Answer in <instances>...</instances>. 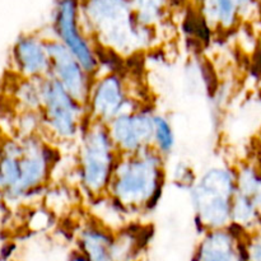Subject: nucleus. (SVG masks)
I'll list each match as a JSON object with an SVG mask.
<instances>
[{
    "label": "nucleus",
    "instance_id": "423d86ee",
    "mask_svg": "<svg viewBox=\"0 0 261 261\" xmlns=\"http://www.w3.org/2000/svg\"><path fill=\"white\" fill-rule=\"evenodd\" d=\"M53 30L59 42L96 78L101 69L98 50L82 23L81 0H55Z\"/></svg>",
    "mask_w": 261,
    "mask_h": 261
},
{
    "label": "nucleus",
    "instance_id": "1a4fd4ad",
    "mask_svg": "<svg viewBox=\"0 0 261 261\" xmlns=\"http://www.w3.org/2000/svg\"><path fill=\"white\" fill-rule=\"evenodd\" d=\"M47 50L51 63L50 76L56 79L76 101L87 106L94 76L56 38H47Z\"/></svg>",
    "mask_w": 261,
    "mask_h": 261
},
{
    "label": "nucleus",
    "instance_id": "aec40b11",
    "mask_svg": "<svg viewBox=\"0 0 261 261\" xmlns=\"http://www.w3.org/2000/svg\"><path fill=\"white\" fill-rule=\"evenodd\" d=\"M257 163H259V166H260V168H261V160H260V162H257Z\"/></svg>",
    "mask_w": 261,
    "mask_h": 261
},
{
    "label": "nucleus",
    "instance_id": "f8f14e48",
    "mask_svg": "<svg viewBox=\"0 0 261 261\" xmlns=\"http://www.w3.org/2000/svg\"><path fill=\"white\" fill-rule=\"evenodd\" d=\"M116 232L98 221L82 224L76 232L78 251L88 261H116Z\"/></svg>",
    "mask_w": 261,
    "mask_h": 261
},
{
    "label": "nucleus",
    "instance_id": "39448f33",
    "mask_svg": "<svg viewBox=\"0 0 261 261\" xmlns=\"http://www.w3.org/2000/svg\"><path fill=\"white\" fill-rule=\"evenodd\" d=\"M42 137L50 143L78 142L88 121L86 105L76 101L53 76L43 78V103L41 109Z\"/></svg>",
    "mask_w": 261,
    "mask_h": 261
},
{
    "label": "nucleus",
    "instance_id": "7ed1b4c3",
    "mask_svg": "<svg viewBox=\"0 0 261 261\" xmlns=\"http://www.w3.org/2000/svg\"><path fill=\"white\" fill-rule=\"evenodd\" d=\"M236 190V167L229 165H214L196 177L189 193L203 233L231 227Z\"/></svg>",
    "mask_w": 261,
    "mask_h": 261
},
{
    "label": "nucleus",
    "instance_id": "f03ea898",
    "mask_svg": "<svg viewBox=\"0 0 261 261\" xmlns=\"http://www.w3.org/2000/svg\"><path fill=\"white\" fill-rule=\"evenodd\" d=\"M165 182V157L149 148L120 155L106 195L127 216L145 213L157 206Z\"/></svg>",
    "mask_w": 261,
    "mask_h": 261
},
{
    "label": "nucleus",
    "instance_id": "f257e3e1",
    "mask_svg": "<svg viewBox=\"0 0 261 261\" xmlns=\"http://www.w3.org/2000/svg\"><path fill=\"white\" fill-rule=\"evenodd\" d=\"M81 14L94 45L116 55H134L154 40V28L138 20L132 0H81Z\"/></svg>",
    "mask_w": 261,
    "mask_h": 261
},
{
    "label": "nucleus",
    "instance_id": "ddd939ff",
    "mask_svg": "<svg viewBox=\"0 0 261 261\" xmlns=\"http://www.w3.org/2000/svg\"><path fill=\"white\" fill-rule=\"evenodd\" d=\"M198 12L211 28L232 30L241 19L236 0H196Z\"/></svg>",
    "mask_w": 261,
    "mask_h": 261
},
{
    "label": "nucleus",
    "instance_id": "f3484780",
    "mask_svg": "<svg viewBox=\"0 0 261 261\" xmlns=\"http://www.w3.org/2000/svg\"><path fill=\"white\" fill-rule=\"evenodd\" d=\"M247 261H261V231L245 236Z\"/></svg>",
    "mask_w": 261,
    "mask_h": 261
},
{
    "label": "nucleus",
    "instance_id": "a211bd4d",
    "mask_svg": "<svg viewBox=\"0 0 261 261\" xmlns=\"http://www.w3.org/2000/svg\"><path fill=\"white\" fill-rule=\"evenodd\" d=\"M64 261H88V260H87L86 257L78 251V250H75V251H73L71 254H69V256Z\"/></svg>",
    "mask_w": 261,
    "mask_h": 261
},
{
    "label": "nucleus",
    "instance_id": "6ab92c4d",
    "mask_svg": "<svg viewBox=\"0 0 261 261\" xmlns=\"http://www.w3.org/2000/svg\"><path fill=\"white\" fill-rule=\"evenodd\" d=\"M254 200H255V203H256L257 208H259V212H260V214H261V180H260L259 186H257L256 193H255Z\"/></svg>",
    "mask_w": 261,
    "mask_h": 261
},
{
    "label": "nucleus",
    "instance_id": "0eeeda50",
    "mask_svg": "<svg viewBox=\"0 0 261 261\" xmlns=\"http://www.w3.org/2000/svg\"><path fill=\"white\" fill-rule=\"evenodd\" d=\"M139 109L121 73L109 70L94 78L87 103L89 119L109 125L121 115Z\"/></svg>",
    "mask_w": 261,
    "mask_h": 261
},
{
    "label": "nucleus",
    "instance_id": "9d476101",
    "mask_svg": "<svg viewBox=\"0 0 261 261\" xmlns=\"http://www.w3.org/2000/svg\"><path fill=\"white\" fill-rule=\"evenodd\" d=\"M47 38L27 33L18 37L12 50V69L15 75L27 79H42L50 75Z\"/></svg>",
    "mask_w": 261,
    "mask_h": 261
},
{
    "label": "nucleus",
    "instance_id": "4468645a",
    "mask_svg": "<svg viewBox=\"0 0 261 261\" xmlns=\"http://www.w3.org/2000/svg\"><path fill=\"white\" fill-rule=\"evenodd\" d=\"M14 87V101L20 112H41L43 103V78L27 79L18 76Z\"/></svg>",
    "mask_w": 261,
    "mask_h": 261
},
{
    "label": "nucleus",
    "instance_id": "2eb2a0df",
    "mask_svg": "<svg viewBox=\"0 0 261 261\" xmlns=\"http://www.w3.org/2000/svg\"><path fill=\"white\" fill-rule=\"evenodd\" d=\"M135 15L143 25L155 28L167 13L170 0H132Z\"/></svg>",
    "mask_w": 261,
    "mask_h": 261
},
{
    "label": "nucleus",
    "instance_id": "6e6552de",
    "mask_svg": "<svg viewBox=\"0 0 261 261\" xmlns=\"http://www.w3.org/2000/svg\"><path fill=\"white\" fill-rule=\"evenodd\" d=\"M154 115L150 107H140L110 122V135L120 155L153 148Z\"/></svg>",
    "mask_w": 261,
    "mask_h": 261
},
{
    "label": "nucleus",
    "instance_id": "20e7f679",
    "mask_svg": "<svg viewBox=\"0 0 261 261\" xmlns=\"http://www.w3.org/2000/svg\"><path fill=\"white\" fill-rule=\"evenodd\" d=\"M120 154L110 135L109 125L88 119L78 140V182L92 201L107 194Z\"/></svg>",
    "mask_w": 261,
    "mask_h": 261
},
{
    "label": "nucleus",
    "instance_id": "9b49d317",
    "mask_svg": "<svg viewBox=\"0 0 261 261\" xmlns=\"http://www.w3.org/2000/svg\"><path fill=\"white\" fill-rule=\"evenodd\" d=\"M245 236L232 227L205 232L191 261H240L246 254Z\"/></svg>",
    "mask_w": 261,
    "mask_h": 261
},
{
    "label": "nucleus",
    "instance_id": "412c9836",
    "mask_svg": "<svg viewBox=\"0 0 261 261\" xmlns=\"http://www.w3.org/2000/svg\"><path fill=\"white\" fill-rule=\"evenodd\" d=\"M133 261H140V260H138V259H137V260H133Z\"/></svg>",
    "mask_w": 261,
    "mask_h": 261
},
{
    "label": "nucleus",
    "instance_id": "dca6fc26",
    "mask_svg": "<svg viewBox=\"0 0 261 261\" xmlns=\"http://www.w3.org/2000/svg\"><path fill=\"white\" fill-rule=\"evenodd\" d=\"M175 130L170 119L162 114L154 115V133H153V149L162 157H168L175 149Z\"/></svg>",
    "mask_w": 261,
    "mask_h": 261
}]
</instances>
